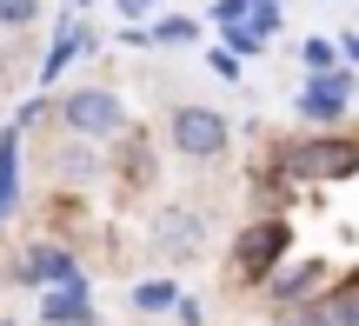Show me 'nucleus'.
<instances>
[{"label":"nucleus","mask_w":359,"mask_h":326,"mask_svg":"<svg viewBox=\"0 0 359 326\" xmlns=\"http://www.w3.org/2000/svg\"><path fill=\"white\" fill-rule=\"evenodd\" d=\"M167 147L187 160V167H213V160H226V147H233V120L219 114V107L180 100L167 114Z\"/></svg>","instance_id":"obj_1"},{"label":"nucleus","mask_w":359,"mask_h":326,"mask_svg":"<svg viewBox=\"0 0 359 326\" xmlns=\"http://www.w3.org/2000/svg\"><path fill=\"white\" fill-rule=\"evenodd\" d=\"M280 173H293V180H353L359 173V140L320 127V133H306V140H293L280 154Z\"/></svg>","instance_id":"obj_2"},{"label":"nucleus","mask_w":359,"mask_h":326,"mask_svg":"<svg viewBox=\"0 0 359 326\" xmlns=\"http://www.w3.org/2000/svg\"><path fill=\"white\" fill-rule=\"evenodd\" d=\"M286 240H293V226L280 220V213H259V220H246L240 233H233V280H246V287H266L273 266L286 260Z\"/></svg>","instance_id":"obj_3"},{"label":"nucleus","mask_w":359,"mask_h":326,"mask_svg":"<svg viewBox=\"0 0 359 326\" xmlns=\"http://www.w3.org/2000/svg\"><path fill=\"white\" fill-rule=\"evenodd\" d=\"M60 133H74V140H120L127 133V100H120L114 87H74L60 93Z\"/></svg>","instance_id":"obj_4"},{"label":"nucleus","mask_w":359,"mask_h":326,"mask_svg":"<svg viewBox=\"0 0 359 326\" xmlns=\"http://www.w3.org/2000/svg\"><path fill=\"white\" fill-rule=\"evenodd\" d=\"M326 287H333V266L326 260H280L259 293H266V306H280V313H299V306H313Z\"/></svg>","instance_id":"obj_5"},{"label":"nucleus","mask_w":359,"mask_h":326,"mask_svg":"<svg viewBox=\"0 0 359 326\" xmlns=\"http://www.w3.org/2000/svg\"><path fill=\"white\" fill-rule=\"evenodd\" d=\"M299 120L306 127H339V120L353 114V74L346 67H333V74H306V87H299Z\"/></svg>","instance_id":"obj_6"},{"label":"nucleus","mask_w":359,"mask_h":326,"mask_svg":"<svg viewBox=\"0 0 359 326\" xmlns=\"http://www.w3.org/2000/svg\"><path fill=\"white\" fill-rule=\"evenodd\" d=\"M13 280L47 293V287H67V280H80V260H74V247H53V240H40V247H27V253H20Z\"/></svg>","instance_id":"obj_7"},{"label":"nucleus","mask_w":359,"mask_h":326,"mask_svg":"<svg viewBox=\"0 0 359 326\" xmlns=\"http://www.w3.org/2000/svg\"><path fill=\"white\" fill-rule=\"evenodd\" d=\"M93 147H100V140H74V133H67V147L53 154V180H60V186H100L107 180V160L93 154Z\"/></svg>","instance_id":"obj_8"},{"label":"nucleus","mask_w":359,"mask_h":326,"mask_svg":"<svg viewBox=\"0 0 359 326\" xmlns=\"http://www.w3.org/2000/svg\"><path fill=\"white\" fill-rule=\"evenodd\" d=\"M154 247L167 253V260H187V253L200 247V220H193L187 207H167V213L154 220Z\"/></svg>","instance_id":"obj_9"},{"label":"nucleus","mask_w":359,"mask_h":326,"mask_svg":"<svg viewBox=\"0 0 359 326\" xmlns=\"http://www.w3.org/2000/svg\"><path fill=\"white\" fill-rule=\"evenodd\" d=\"M93 40H100V34H93L87 20H67L60 34H53V47H47V60H40V80H60V67H74L80 53L93 47Z\"/></svg>","instance_id":"obj_10"},{"label":"nucleus","mask_w":359,"mask_h":326,"mask_svg":"<svg viewBox=\"0 0 359 326\" xmlns=\"http://www.w3.org/2000/svg\"><path fill=\"white\" fill-rule=\"evenodd\" d=\"M93 306H87V280H67V287H47V300H40V320L47 326H80Z\"/></svg>","instance_id":"obj_11"},{"label":"nucleus","mask_w":359,"mask_h":326,"mask_svg":"<svg viewBox=\"0 0 359 326\" xmlns=\"http://www.w3.org/2000/svg\"><path fill=\"white\" fill-rule=\"evenodd\" d=\"M20 207V127H0V220Z\"/></svg>","instance_id":"obj_12"},{"label":"nucleus","mask_w":359,"mask_h":326,"mask_svg":"<svg viewBox=\"0 0 359 326\" xmlns=\"http://www.w3.org/2000/svg\"><path fill=\"white\" fill-rule=\"evenodd\" d=\"M313 313H326L333 326H359V280H346V287H326L320 300H313Z\"/></svg>","instance_id":"obj_13"},{"label":"nucleus","mask_w":359,"mask_h":326,"mask_svg":"<svg viewBox=\"0 0 359 326\" xmlns=\"http://www.w3.org/2000/svg\"><path fill=\"white\" fill-rule=\"evenodd\" d=\"M133 306H140V313H173L180 287H173V280H140V287H133Z\"/></svg>","instance_id":"obj_14"},{"label":"nucleus","mask_w":359,"mask_h":326,"mask_svg":"<svg viewBox=\"0 0 359 326\" xmlns=\"http://www.w3.org/2000/svg\"><path fill=\"white\" fill-rule=\"evenodd\" d=\"M147 40H160V47H187V40H200V20H187V13H167L160 27H147Z\"/></svg>","instance_id":"obj_15"},{"label":"nucleus","mask_w":359,"mask_h":326,"mask_svg":"<svg viewBox=\"0 0 359 326\" xmlns=\"http://www.w3.org/2000/svg\"><path fill=\"white\" fill-rule=\"evenodd\" d=\"M299 60H306V74H333V67H339V40L333 34H313L306 47H299Z\"/></svg>","instance_id":"obj_16"},{"label":"nucleus","mask_w":359,"mask_h":326,"mask_svg":"<svg viewBox=\"0 0 359 326\" xmlns=\"http://www.w3.org/2000/svg\"><path fill=\"white\" fill-rule=\"evenodd\" d=\"M40 20V0H0V27L7 34H20V27H34Z\"/></svg>","instance_id":"obj_17"},{"label":"nucleus","mask_w":359,"mask_h":326,"mask_svg":"<svg viewBox=\"0 0 359 326\" xmlns=\"http://www.w3.org/2000/svg\"><path fill=\"white\" fill-rule=\"evenodd\" d=\"M246 27H253L259 40H273V34H280V0H253V13H246Z\"/></svg>","instance_id":"obj_18"},{"label":"nucleus","mask_w":359,"mask_h":326,"mask_svg":"<svg viewBox=\"0 0 359 326\" xmlns=\"http://www.w3.org/2000/svg\"><path fill=\"white\" fill-rule=\"evenodd\" d=\"M219 47L226 53H266V40H259L253 27H219Z\"/></svg>","instance_id":"obj_19"},{"label":"nucleus","mask_w":359,"mask_h":326,"mask_svg":"<svg viewBox=\"0 0 359 326\" xmlns=\"http://www.w3.org/2000/svg\"><path fill=\"white\" fill-rule=\"evenodd\" d=\"M253 0H213V27H246Z\"/></svg>","instance_id":"obj_20"},{"label":"nucleus","mask_w":359,"mask_h":326,"mask_svg":"<svg viewBox=\"0 0 359 326\" xmlns=\"http://www.w3.org/2000/svg\"><path fill=\"white\" fill-rule=\"evenodd\" d=\"M206 67H213L219 80H240V53H226V47H213V53H206Z\"/></svg>","instance_id":"obj_21"},{"label":"nucleus","mask_w":359,"mask_h":326,"mask_svg":"<svg viewBox=\"0 0 359 326\" xmlns=\"http://www.w3.org/2000/svg\"><path fill=\"white\" fill-rule=\"evenodd\" d=\"M173 313H180V326H200V300H187V293H180V306H173Z\"/></svg>","instance_id":"obj_22"},{"label":"nucleus","mask_w":359,"mask_h":326,"mask_svg":"<svg viewBox=\"0 0 359 326\" xmlns=\"http://www.w3.org/2000/svg\"><path fill=\"white\" fill-rule=\"evenodd\" d=\"M147 7H154V0H120V13H127V20H140Z\"/></svg>","instance_id":"obj_23"},{"label":"nucleus","mask_w":359,"mask_h":326,"mask_svg":"<svg viewBox=\"0 0 359 326\" xmlns=\"http://www.w3.org/2000/svg\"><path fill=\"white\" fill-rule=\"evenodd\" d=\"M339 53H353V67H359V34H346V40H339Z\"/></svg>","instance_id":"obj_24"},{"label":"nucleus","mask_w":359,"mask_h":326,"mask_svg":"<svg viewBox=\"0 0 359 326\" xmlns=\"http://www.w3.org/2000/svg\"><path fill=\"white\" fill-rule=\"evenodd\" d=\"M280 326H299V313H293V320H280Z\"/></svg>","instance_id":"obj_25"},{"label":"nucleus","mask_w":359,"mask_h":326,"mask_svg":"<svg viewBox=\"0 0 359 326\" xmlns=\"http://www.w3.org/2000/svg\"><path fill=\"white\" fill-rule=\"evenodd\" d=\"M0 326H20V320H0Z\"/></svg>","instance_id":"obj_26"},{"label":"nucleus","mask_w":359,"mask_h":326,"mask_svg":"<svg viewBox=\"0 0 359 326\" xmlns=\"http://www.w3.org/2000/svg\"><path fill=\"white\" fill-rule=\"evenodd\" d=\"M74 7H87V0H74Z\"/></svg>","instance_id":"obj_27"}]
</instances>
